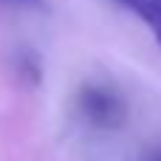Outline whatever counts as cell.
Returning <instances> with one entry per match:
<instances>
[{
  "instance_id": "3",
  "label": "cell",
  "mask_w": 161,
  "mask_h": 161,
  "mask_svg": "<svg viewBox=\"0 0 161 161\" xmlns=\"http://www.w3.org/2000/svg\"><path fill=\"white\" fill-rule=\"evenodd\" d=\"M0 3L11 8H45V0H0Z\"/></svg>"
},
{
  "instance_id": "1",
  "label": "cell",
  "mask_w": 161,
  "mask_h": 161,
  "mask_svg": "<svg viewBox=\"0 0 161 161\" xmlns=\"http://www.w3.org/2000/svg\"><path fill=\"white\" fill-rule=\"evenodd\" d=\"M76 113L85 125L99 130H116L127 122V105L119 91L105 82H85L76 93Z\"/></svg>"
},
{
  "instance_id": "4",
  "label": "cell",
  "mask_w": 161,
  "mask_h": 161,
  "mask_svg": "<svg viewBox=\"0 0 161 161\" xmlns=\"http://www.w3.org/2000/svg\"><path fill=\"white\" fill-rule=\"evenodd\" d=\"M150 161H161V150H158V153H153V156H150Z\"/></svg>"
},
{
  "instance_id": "2",
  "label": "cell",
  "mask_w": 161,
  "mask_h": 161,
  "mask_svg": "<svg viewBox=\"0 0 161 161\" xmlns=\"http://www.w3.org/2000/svg\"><path fill=\"white\" fill-rule=\"evenodd\" d=\"M122 8L133 11L156 37V42L161 45V0H116Z\"/></svg>"
}]
</instances>
